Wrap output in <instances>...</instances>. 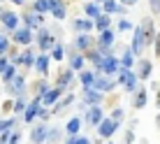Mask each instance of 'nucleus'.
I'll list each match as a JSON object with an SVG mask.
<instances>
[{
  "instance_id": "nucleus-1",
  "label": "nucleus",
  "mask_w": 160,
  "mask_h": 144,
  "mask_svg": "<svg viewBox=\"0 0 160 144\" xmlns=\"http://www.w3.org/2000/svg\"><path fill=\"white\" fill-rule=\"evenodd\" d=\"M32 42H37L40 51H42V54H47V51H49V49H51L58 40H56V35H53V33H49L47 26H40L37 30H32Z\"/></svg>"
},
{
  "instance_id": "nucleus-2",
  "label": "nucleus",
  "mask_w": 160,
  "mask_h": 144,
  "mask_svg": "<svg viewBox=\"0 0 160 144\" xmlns=\"http://www.w3.org/2000/svg\"><path fill=\"white\" fill-rule=\"evenodd\" d=\"M137 28H139V35H142L144 47H151L153 37H156V21H153V16H144L142 23H137Z\"/></svg>"
},
{
  "instance_id": "nucleus-3",
  "label": "nucleus",
  "mask_w": 160,
  "mask_h": 144,
  "mask_svg": "<svg viewBox=\"0 0 160 144\" xmlns=\"http://www.w3.org/2000/svg\"><path fill=\"white\" fill-rule=\"evenodd\" d=\"M0 26H2V30L12 33L21 26V19L14 9H0Z\"/></svg>"
},
{
  "instance_id": "nucleus-4",
  "label": "nucleus",
  "mask_w": 160,
  "mask_h": 144,
  "mask_svg": "<svg viewBox=\"0 0 160 144\" xmlns=\"http://www.w3.org/2000/svg\"><path fill=\"white\" fill-rule=\"evenodd\" d=\"M91 47H95V40H93L91 33H74V40H72V49L77 54H84Z\"/></svg>"
},
{
  "instance_id": "nucleus-5",
  "label": "nucleus",
  "mask_w": 160,
  "mask_h": 144,
  "mask_svg": "<svg viewBox=\"0 0 160 144\" xmlns=\"http://www.w3.org/2000/svg\"><path fill=\"white\" fill-rule=\"evenodd\" d=\"M12 44H19V47H30L32 44V30L26 28V26H19L16 30H12Z\"/></svg>"
},
{
  "instance_id": "nucleus-6",
  "label": "nucleus",
  "mask_w": 160,
  "mask_h": 144,
  "mask_svg": "<svg viewBox=\"0 0 160 144\" xmlns=\"http://www.w3.org/2000/svg\"><path fill=\"white\" fill-rule=\"evenodd\" d=\"M23 23L21 26H26V28H30V30H37L40 26H44V14H37V12H32V9H28V12H23L19 16Z\"/></svg>"
},
{
  "instance_id": "nucleus-7",
  "label": "nucleus",
  "mask_w": 160,
  "mask_h": 144,
  "mask_svg": "<svg viewBox=\"0 0 160 144\" xmlns=\"http://www.w3.org/2000/svg\"><path fill=\"white\" fill-rule=\"evenodd\" d=\"M47 5H49V14L56 21H63L68 16V3L65 0H47Z\"/></svg>"
},
{
  "instance_id": "nucleus-8",
  "label": "nucleus",
  "mask_w": 160,
  "mask_h": 144,
  "mask_svg": "<svg viewBox=\"0 0 160 144\" xmlns=\"http://www.w3.org/2000/svg\"><path fill=\"white\" fill-rule=\"evenodd\" d=\"M116 130H118V123H114L109 116H102V121L98 123V135L104 137V140H112Z\"/></svg>"
},
{
  "instance_id": "nucleus-9",
  "label": "nucleus",
  "mask_w": 160,
  "mask_h": 144,
  "mask_svg": "<svg viewBox=\"0 0 160 144\" xmlns=\"http://www.w3.org/2000/svg\"><path fill=\"white\" fill-rule=\"evenodd\" d=\"M116 28H104L98 33V37H95V47H114L116 44Z\"/></svg>"
},
{
  "instance_id": "nucleus-10",
  "label": "nucleus",
  "mask_w": 160,
  "mask_h": 144,
  "mask_svg": "<svg viewBox=\"0 0 160 144\" xmlns=\"http://www.w3.org/2000/svg\"><path fill=\"white\" fill-rule=\"evenodd\" d=\"M118 58L114 56V54H109V56H102V65H100V75H107V77H114L118 72Z\"/></svg>"
},
{
  "instance_id": "nucleus-11",
  "label": "nucleus",
  "mask_w": 160,
  "mask_h": 144,
  "mask_svg": "<svg viewBox=\"0 0 160 144\" xmlns=\"http://www.w3.org/2000/svg\"><path fill=\"white\" fill-rule=\"evenodd\" d=\"M91 86L95 88V91H100V93H109V91H114L116 81H114L112 77H107V75H95V79H93Z\"/></svg>"
},
{
  "instance_id": "nucleus-12",
  "label": "nucleus",
  "mask_w": 160,
  "mask_h": 144,
  "mask_svg": "<svg viewBox=\"0 0 160 144\" xmlns=\"http://www.w3.org/2000/svg\"><path fill=\"white\" fill-rule=\"evenodd\" d=\"M100 9L104 14H118V16H125L128 14V7H123V5H118V0H102L100 3Z\"/></svg>"
},
{
  "instance_id": "nucleus-13",
  "label": "nucleus",
  "mask_w": 160,
  "mask_h": 144,
  "mask_svg": "<svg viewBox=\"0 0 160 144\" xmlns=\"http://www.w3.org/2000/svg\"><path fill=\"white\" fill-rule=\"evenodd\" d=\"M40 107H42V98L35 95V98H32V102L26 105V109H23V121H26V123H32V121L37 119V112H40Z\"/></svg>"
},
{
  "instance_id": "nucleus-14",
  "label": "nucleus",
  "mask_w": 160,
  "mask_h": 144,
  "mask_svg": "<svg viewBox=\"0 0 160 144\" xmlns=\"http://www.w3.org/2000/svg\"><path fill=\"white\" fill-rule=\"evenodd\" d=\"M63 91H65V88H60V86L49 88V91L42 95V107H53V105H56L60 98H63Z\"/></svg>"
},
{
  "instance_id": "nucleus-15",
  "label": "nucleus",
  "mask_w": 160,
  "mask_h": 144,
  "mask_svg": "<svg viewBox=\"0 0 160 144\" xmlns=\"http://www.w3.org/2000/svg\"><path fill=\"white\" fill-rule=\"evenodd\" d=\"M14 65H23V68H32V63H35V54H32V49H28L26 47L23 51L19 54L14 60H12Z\"/></svg>"
},
{
  "instance_id": "nucleus-16",
  "label": "nucleus",
  "mask_w": 160,
  "mask_h": 144,
  "mask_svg": "<svg viewBox=\"0 0 160 144\" xmlns=\"http://www.w3.org/2000/svg\"><path fill=\"white\" fill-rule=\"evenodd\" d=\"M102 95H104V93L95 91L93 86H86V88H84V98H81V100L91 107V105H100V102H102Z\"/></svg>"
},
{
  "instance_id": "nucleus-17",
  "label": "nucleus",
  "mask_w": 160,
  "mask_h": 144,
  "mask_svg": "<svg viewBox=\"0 0 160 144\" xmlns=\"http://www.w3.org/2000/svg\"><path fill=\"white\" fill-rule=\"evenodd\" d=\"M137 65H139V72H137V79L139 81H146L148 77H151V72H153V63L148 58H139V60H135Z\"/></svg>"
},
{
  "instance_id": "nucleus-18",
  "label": "nucleus",
  "mask_w": 160,
  "mask_h": 144,
  "mask_svg": "<svg viewBox=\"0 0 160 144\" xmlns=\"http://www.w3.org/2000/svg\"><path fill=\"white\" fill-rule=\"evenodd\" d=\"M72 79H74V72L72 70H70V68H60L58 75H56V86L68 88L70 84H72Z\"/></svg>"
},
{
  "instance_id": "nucleus-19",
  "label": "nucleus",
  "mask_w": 160,
  "mask_h": 144,
  "mask_svg": "<svg viewBox=\"0 0 160 144\" xmlns=\"http://www.w3.org/2000/svg\"><path fill=\"white\" fill-rule=\"evenodd\" d=\"M72 30L74 33H93V19L88 16H79L72 21Z\"/></svg>"
},
{
  "instance_id": "nucleus-20",
  "label": "nucleus",
  "mask_w": 160,
  "mask_h": 144,
  "mask_svg": "<svg viewBox=\"0 0 160 144\" xmlns=\"http://www.w3.org/2000/svg\"><path fill=\"white\" fill-rule=\"evenodd\" d=\"M49 63H51L49 54H40V56H35V63H32V68L40 72L42 77H47V75H49Z\"/></svg>"
},
{
  "instance_id": "nucleus-21",
  "label": "nucleus",
  "mask_w": 160,
  "mask_h": 144,
  "mask_svg": "<svg viewBox=\"0 0 160 144\" xmlns=\"http://www.w3.org/2000/svg\"><path fill=\"white\" fill-rule=\"evenodd\" d=\"M135 54H132V49L130 47H125L123 49V54H121V58H118V65H121V68H125V70H132V68H135Z\"/></svg>"
},
{
  "instance_id": "nucleus-22",
  "label": "nucleus",
  "mask_w": 160,
  "mask_h": 144,
  "mask_svg": "<svg viewBox=\"0 0 160 144\" xmlns=\"http://www.w3.org/2000/svg\"><path fill=\"white\" fill-rule=\"evenodd\" d=\"M102 109H100V105H91V107H88V112H86V121L91 126H98L102 121Z\"/></svg>"
},
{
  "instance_id": "nucleus-23",
  "label": "nucleus",
  "mask_w": 160,
  "mask_h": 144,
  "mask_svg": "<svg viewBox=\"0 0 160 144\" xmlns=\"http://www.w3.org/2000/svg\"><path fill=\"white\" fill-rule=\"evenodd\" d=\"M26 88V79L21 75H16L12 81H7V91L12 93V95H21V91Z\"/></svg>"
},
{
  "instance_id": "nucleus-24",
  "label": "nucleus",
  "mask_w": 160,
  "mask_h": 144,
  "mask_svg": "<svg viewBox=\"0 0 160 144\" xmlns=\"http://www.w3.org/2000/svg\"><path fill=\"white\" fill-rule=\"evenodd\" d=\"M47 126L44 123H40V126H35L32 128V132H30V142L32 144H42V142H47Z\"/></svg>"
},
{
  "instance_id": "nucleus-25",
  "label": "nucleus",
  "mask_w": 160,
  "mask_h": 144,
  "mask_svg": "<svg viewBox=\"0 0 160 144\" xmlns=\"http://www.w3.org/2000/svg\"><path fill=\"white\" fill-rule=\"evenodd\" d=\"M93 28H95L98 33L104 30V28H112V14H98L95 19H93Z\"/></svg>"
},
{
  "instance_id": "nucleus-26",
  "label": "nucleus",
  "mask_w": 160,
  "mask_h": 144,
  "mask_svg": "<svg viewBox=\"0 0 160 144\" xmlns=\"http://www.w3.org/2000/svg\"><path fill=\"white\" fill-rule=\"evenodd\" d=\"M49 58H51V60H56V63L65 60V44H63V42H56L51 49H49Z\"/></svg>"
},
{
  "instance_id": "nucleus-27",
  "label": "nucleus",
  "mask_w": 160,
  "mask_h": 144,
  "mask_svg": "<svg viewBox=\"0 0 160 144\" xmlns=\"http://www.w3.org/2000/svg\"><path fill=\"white\" fill-rule=\"evenodd\" d=\"M81 7H84V14L88 16V19H95L98 14H102V9H100V3H93V0H88V3H84Z\"/></svg>"
},
{
  "instance_id": "nucleus-28",
  "label": "nucleus",
  "mask_w": 160,
  "mask_h": 144,
  "mask_svg": "<svg viewBox=\"0 0 160 144\" xmlns=\"http://www.w3.org/2000/svg\"><path fill=\"white\" fill-rule=\"evenodd\" d=\"M79 130H81V116H72L65 126V132L68 135H79Z\"/></svg>"
},
{
  "instance_id": "nucleus-29",
  "label": "nucleus",
  "mask_w": 160,
  "mask_h": 144,
  "mask_svg": "<svg viewBox=\"0 0 160 144\" xmlns=\"http://www.w3.org/2000/svg\"><path fill=\"white\" fill-rule=\"evenodd\" d=\"M84 60H86V58L81 56V54H77V51H74V54H72V58H70V65H68V68L72 70V72H79V70H84Z\"/></svg>"
},
{
  "instance_id": "nucleus-30",
  "label": "nucleus",
  "mask_w": 160,
  "mask_h": 144,
  "mask_svg": "<svg viewBox=\"0 0 160 144\" xmlns=\"http://www.w3.org/2000/svg\"><path fill=\"white\" fill-rule=\"evenodd\" d=\"M146 88H137V95H135V102H132V107L135 109H144L146 107Z\"/></svg>"
},
{
  "instance_id": "nucleus-31",
  "label": "nucleus",
  "mask_w": 160,
  "mask_h": 144,
  "mask_svg": "<svg viewBox=\"0 0 160 144\" xmlns=\"http://www.w3.org/2000/svg\"><path fill=\"white\" fill-rule=\"evenodd\" d=\"M16 72H19V65H14V63H9L7 68H5L2 72H0V75H2V81L5 84H7V81H12L14 77H16Z\"/></svg>"
},
{
  "instance_id": "nucleus-32",
  "label": "nucleus",
  "mask_w": 160,
  "mask_h": 144,
  "mask_svg": "<svg viewBox=\"0 0 160 144\" xmlns=\"http://www.w3.org/2000/svg\"><path fill=\"white\" fill-rule=\"evenodd\" d=\"M93 79H95V72L93 70H79V81H81V86H91L93 84Z\"/></svg>"
},
{
  "instance_id": "nucleus-33",
  "label": "nucleus",
  "mask_w": 160,
  "mask_h": 144,
  "mask_svg": "<svg viewBox=\"0 0 160 144\" xmlns=\"http://www.w3.org/2000/svg\"><path fill=\"white\" fill-rule=\"evenodd\" d=\"M30 9H32V12H37V14H49V5H47V0H32Z\"/></svg>"
},
{
  "instance_id": "nucleus-34",
  "label": "nucleus",
  "mask_w": 160,
  "mask_h": 144,
  "mask_svg": "<svg viewBox=\"0 0 160 144\" xmlns=\"http://www.w3.org/2000/svg\"><path fill=\"white\" fill-rule=\"evenodd\" d=\"M132 30V21L125 19V16H121L118 23H116V33H130Z\"/></svg>"
},
{
  "instance_id": "nucleus-35",
  "label": "nucleus",
  "mask_w": 160,
  "mask_h": 144,
  "mask_svg": "<svg viewBox=\"0 0 160 144\" xmlns=\"http://www.w3.org/2000/svg\"><path fill=\"white\" fill-rule=\"evenodd\" d=\"M72 100H74V95H65L63 100H58L56 105H53V114H58V112H63L68 105H72Z\"/></svg>"
},
{
  "instance_id": "nucleus-36",
  "label": "nucleus",
  "mask_w": 160,
  "mask_h": 144,
  "mask_svg": "<svg viewBox=\"0 0 160 144\" xmlns=\"http://www.w3.org/2000/svg\"><path fill=\"white\" fill-rule=\"evenodd\" d=\"M16 126V119H0V132L2 130H12Z\"/></svg>"
},
{
  "instance_id": "nucleus-37",
  "label": "nucleus",
  "mask_w": 160,
  "mask_h": 144,
  "mask_svg": "<svg viewBox=\"0 0 160 144\" xmlns=\"http://www.w3.org/2000/svg\"><path fill=\"white\" fill-rule=\"evenodd\" d=\"M12 47V42H9V37L7 35H0V56L2 54H7V49Z\"/></svg>"
},
{
  "instance_id": "nucleus-38",
  "label": "nucleus",
  "mask_w": 160,
  "mask_h": 144,
  "mask_svg": "<svg viewBox=\"0 0 160 144\" xmlns=\"http://www.w3.org/2000/svg\"><path fill=\"white\" fill-rule=\"evenodd\" d=\"M26 105H28V102H26L23 98L19 95V98H16V100H14V112H16V114H21V112H23V109H26Z\"/></svg>"
},
{
  "instance_id": "nucleus-39",
  "label": "nucleus",
  "mask_w": 160,
  "mask_h": 144,
  "mask_svg": "<svg viewBox=\"0 0 160 144\" xmlns=\"http://www.w3.org/2000/svg\"><path fill=\"white\" fill-rule=\"evenodd\" d=\"M109 119H112L114 123H121V121H123V109H121V107L112 109V116H109Z\"/></svg>"
},
{
  "instance_id": "nucleus-40",
  "label": "nucleus",
  "mask_w": 160,
  "mask_h": 144,
  "mask_svg": "<svg viewBox=\"0 0 160 144\" xmlns=\"http://www.w3.org/2000/svg\"><path fill=\"white\" fill-rule=\"evenodd\" d=\"M56 140H60V130L58 128H53V130H47V142H56Z\"/></svg>"
},
{
  "instance_id": "nucleus-41",
  "label": "nucleus",
  "mask_w": 160,
  "mask_h": 144,
  "mask_svg": "<svg viewBox=\"0 0 160 144\" xmlns=\"http://www.w3.org/2000/svg\"><path fill=\"white\" fill-rule=\"evenodd\" d=\"M153 54H156V58H160V30L153 37Z\"/></svg>"
},
{
  "instance_id": "nucleus-42",
  "label": "nucleus",
  "mask_w": 160,
  "mask_h": 144,
  "mask_svg": "<svg viewBox=\"0 0 160 144\" xmlns=\"http://www.w3.org/2000/svg\"><path fill=\"white\" fill-rule=\"evenodd\" d=\"M148 7H151V16L160 14V0H148Z\"/></svg>"
},
{
  "instance_id": "nucleus-43",
  "label": "nucleus",
  "mask_w": 160,
  "mask_h": 144,
  "mask_svg": "<svg viewBox=\"0 0 160 144\" xmlns=\"http://www.w3.org/2000/svg\"><path fill=\"white\" fill-rule=\"evenodd\" d=\"M137 3H139V0H118V5H123V7H128V9H132Z\"/></svg>"
},
{
  "instance_id": "nucleus-44",
  "label": "nucleus",
  "mask_w": 160,
  "mask_h": 144,
  "mask_svg": "<svg viewBox=\"0 0 160 144\" xmlns=\"http://www.w3.org/2000/svg\"><path fill=\"white\" fill-rule=\"evenodd\" d=\"M9 63H12V60H9V58H7V56H5V54H2V56H0V72H2L5 68H7Z\"/></svg>"
},
{
  "instance_id": "nucleus-45",
  "label": "nucleus",
  "mask_w": 160,
  "mask_h": 144,
  "mask_svg": "<svg viewBox=\"0 0 160 144\" xmlns=\"http://www.w3.org/2000/svg\"><path fill=\"white\" fill-rule=\"evenodd\" d=\"M74 144H93V142L88 140V137H79V135H77L74 137Z\"/></svg>"
},
{
  "instance_id": "nucleus-46",
  "label": "nucleus",
  "mask_w": 160,
  "mask_h": 144,
  "mask_svg": "<svg viewBox=\"0 0 160 144\" xmlns=\"http://www.w3.org/2000/svg\"><path fill=\"white\" fill-rule=\"evenodd\" d=\"M74 137H77V135H68V140H65V144H74Z\"/></svg>"
},
{
  "instance_id": "nucleus-47",
  "label": "nucleus",
  "mask_w": 160,
  "mask_h": 144,
  "mask_svg": "<svg viewBox=\"0 0 160 144\" xmlns=\"http://www.w3.org/2000/svg\"><path fill=\"white\" fill-rule=\"evenodd\" d=\"M9 3H12V5H23L26 0H9Z\"/></svg>"
},
{
  "instance_id": "nucleus-48",
  "label": "nucleus",
  "mask_w": 160,
  "mask_h": 144,
  "mask_svg": "<svg viewBox=\"0 0 160 144\" xmlns=\"http://www.w3.org/2000/svg\"><path fill=\"white\" fill-rule=\"evenodd\" d=\"M158 107H160V88H158Z\"/></svg>"
},
{
  "instance_id": "nucleus-49",
  "label": "nucleus",
  "mask_w": 160,
  "mask_h": 144,
  "mask_svg": "<svg viewBox=\"0 0 160 144\" xmlns=\"http://www.w3.org/2000/svg\"><path fill=\"white\" fill-rule=\"evenodd\" d=\"M93 3H102V0H93Z\"/></svg>"
},
{
  "instance_id": "nucleus-50",
  "label": "nucleus",
  "mask_w": 160,
  "mask_h": 144,
  "mask_svg": "<svg viewBox=\"0 0 160 144\" xmlns=\"http://www.w3.org/2000/svg\"><path fill=\"white\" fill-rule=\"evenodd\" d=\"M2 3H7V0H0V5H2Z\"/></svg>"
},
{
  "instance_id": "nucleus-51",
  "label": "nucleus",
  "mask_w": 160,
  "mask_h": 144,
  "mask_svg": "<svg viewBox=\"0 0 160 144\" xmlns=\"http://www.w3.org/2000/svg\"><path fill=\"white\" fill-rule=\"evenodd\" d=\"M107 144H112V142H107Z\"/></svg>"
},
{
  "instance_id": "nucleus-52",
  "label": "nucleus",
  "mask_w": 160,
  "mask_h": 144,
  "mask_svg": "<svg viewBox=\"0 0 160 144\" xmlns=\"http://www.w3.org/2000/svg\"><path fill=\"white\" fill-rule=\"evenodd\" d=\"M7 144H12V142H7Z\"/></svg>"
}]
</instances>
